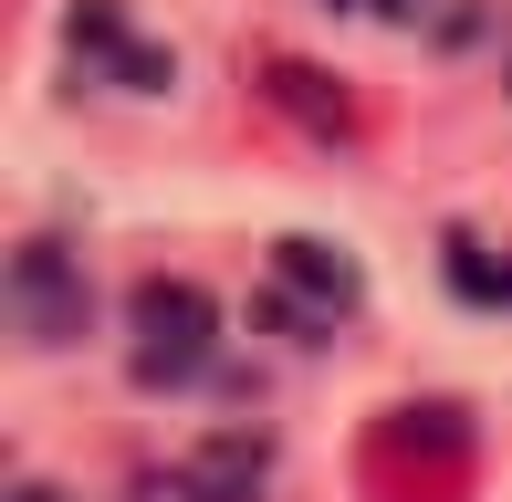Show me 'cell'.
Returning <instances> with one entry per match:
<instances>
[{
    "label": "cell",
    "instance_id": "7a4b0ae2",
    "mask_svg": "<svg viewBox=\"0 0 512 502\" xmlns=\"http://www.w3.org/2000/svg\"><path fill=\"white\" fill-rule=\"evenodd\" d=\"M11 325L32 346H74L95 325V283H84V262L63 241H21L11 251Z\"/></svg>",
    "mask_w": 512,
    "mask_h": 502
},
{
    "label": "cell",
    "instance_id": "6da1fadb",
    "mask_svg": "<svg viewBox=\"0 0 512 502\" xmlns=\"http://www.w3.org/2000/svg\"><path fill=\"white\" fill-rule=\"evenodd\" d=\"M126 325H136V387H189L209 377V356H220V314H209L199 283H168V272H147V283L126 293Z\"/></svg>",
    "mask_w": 512,
    "mask_h": 502
},
{
    "label": "cell",
    "instance_id": "3957f363",
    "mask_svg": "<svg viewBox=\"0 0 512 502\" xmlns=\"http://www.w3.org/2000/svg\"><path fill=\"white\" fill-rule=\"evenodd\" d=\"M262 314H272V325H293L304 346H314V335H335L345 314H356V262H345V251H324V241H283V251H272Z\"/></svg>",
    "mask_w": 512,
    "mask_h": 502
},
{
    "label": "cell",
    "instance_id": "ba28073f",
    "mask_svg": "<svg viewBox=\"0 0 512 502\" xmlns=\"http://www.w3.org/2000/svg\"><path fill=\"white\" fill-rule=\"evenodd\" d=\"M324 11H377V0H324Z\"/></svg>",
    "mask_w": 512,
    "mask_h": 502
},
{
    "label": "cell",
    "instance_id": "52a82bcc",
    "mask_svg": "<svg viewBox=\"0 0 512 502\" xmlns=\"http://www.w3.org/2000/svg\"><path fill=\"white\" fill-rule=\"evenodd\" d=\"M377 11H387V21H418V11H429V0H377Z\"/></svg>",
    "mask_w": 512,
    "mask_h": 502
},
{
    "label": "cell",
    "instance_id": "5b68a950",
    "mask_svg": "<svg viewBox=\"0 0 512 502\" xmlns=\"http://www.w3.org/2000/svg\"><path fill=\"white\" fill-rule=\"evenodd\" d=\"M262 471H272V450L251 429H220L168 471V502H262Z\"/></svg>",
    "mask_w": 512,
    "mask_h": 502
},
{
    "label": "cell",
    "instance_id": "8992f818",
    "mask_svg": "<svg viewBox=\"0 0 512 502\" xmlns=\"http://www.w3.org/2000/svg\"><path fill=\"white\" fill-rule=\"evenodd\" d=\"M492 241H450V283L471 293V304H512V262H481Z\"/></svg>",
    "mask_w": 512,
    "mask_h": 502
},
{
    "label": "cell",
    "instance_id": "277c9868",
    "mask_svg": "<svg viewBox=\"0 0 512 502\" xmlns=\"http://www.w3.org/2000/svg\"><path fill=\"white\" fill-rule=\"evenodd\" d=\"M74 63L95 84H126V95H168L178 84V63L126 32V0H74Z\"/></svg>",
    "mask_w": 512,
    "mask_h": 502
}]
</instances>
